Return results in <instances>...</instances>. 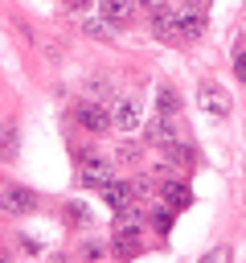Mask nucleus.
Returning <instances> with one entry per match:
<instances>
[{"label":"nucleus","mask_w":246,"mask_h":263,"mask_svg":"<svg viewBox=\"0 0 246 263\" xmlns=\"http://www.w3.org/2000/svg\"><path fill=\"white\" fill-rule=\"evenodd\" d=\"M74 119H78L86 132H107V127L115 123V119H111V111H107L98 99H82V103L74 107Z\"/></svg>","instance_id":"f257e3e1"},{"label":"nucleus","mask_w":246,"mask_h":263,"mask_svg":"<svg viewBox=\"0 0 246 263\" xmlns=\"http://www.w3.org/2000/svg\"><path fill=\"white\" fill-rule=\"evenodd\" d=\"M111 119H115V127H119V132H139V123H144L139 99H131V95H119V99H115V111H111Z\"/></svg>","instance_id":"f03ea898"},{"label":"nucleus","mask_w":246,"mask_h":263,"mask_svg":"<svg viewBox=\"0 0 246 263\" xmlns=\"http://www.w3.org/2000/svg\"><path fill=\"white\" fill-rule=\"evenodd\" d=\"M0 210L4 214H33L37 210V197L20 185H0Z\"/></svg>","instance_id":"7ed1b4c3"},{"label":"nucleus","mask_w":246,"mask_h":263,"mask_svg":"<svg viewBox=\"0 0 246 263\" xmlns=\"http://www.w3.org/2000/svg\"><path fill=\"white\" fill-rule=\"evenodd\" d=\"M98 197H102L111 210H127V205H135V185H123V181H107V185L98 189Z\"/></svg>","instance_id":"20e7f679"},{"label":"nucleus","mask_w":246,"mask_h":263,"mask_svg":"<svg viewBox=\"0 0 246 263\" xmlns=\"http://www.w3.org/2000/svg\"><path fill=\"white\" fill-rule=\"evenodd\" d=\"M107 181H111V164H107L102 156H86V160H82V185H98V189H102Z\"/></svg>","instance_id":"39448f33"},{"label":"nucleus","mask_w":246,"mask_h":263,"mask_svg":"<svg viewBox=\"0 0 246 263\" xmlns=\"http://www.w3.org/2000/svg\"><path fill=\"white\" fill-rule=\"evenodd\" d=\"M176 33L180 37H201L205 33V16H201V8H189V12H176Z\"/></svg>","instance_id":"423d86ee"},{"label":"nucleus","mask_w":246,"mask_h":263,"mask_svg":"<svg viewBox=\"0 0 246 263\" xmlns=\"http://www.w3.org/2000/svg\"><path fill=\"white\" fill-rule=\"evenodd\" d=\"M164 205H168V210H189V205H193V189L168 181V185H164Z\"/></svg>","instance_id":"0eeeda50"},{"label":"nucleus","mask_w":246,"mask_h":263,"mask_svg":"<svg viewBox=\"0 0 246 263\" xmlns=\"http://www.w3.org/2000/svg\"><path fill=\"white\" fill-rule=\"evenodd\" d=\"M201 103H205L213 115H230V103H225V90H221V86H201Z\"/></svg>","instance_id":"6e6552de"},{"label":"nucleus","mask_w":246,"mask_h":263,"mask_svg":"<svg viewBox=\"0 0 246 263\" xmlns=\"http://www.w3.org/2000/svg\"><path fill=\"white\" fill-rule=\"evenodd\" d=\"M98 8H102L107 21H127L131 8H135V0H98Z\"/></svg>","instance_id":"1a4fd4ad"},{"label":"nucleus","mask_w":246,"mask_h":263,"mask_svg":"<svg viewBox=\"0 0 246 263\" xmlns=\"http://www.w3.org/2000/svg\"><path fill=\"white\" fill-rule=\"evenodd\" d=\"M148 140H152V144H172V140H176V127L168 123V115H164V119H156V123L148 127Z\"/></svg>","instance_id":"9d476101"},{"label":"nucleus","mask_w":246,"mask_h":263,"mask_svg":"<svg viewBox=\"0 0 246 263\" xmlns=\"http://www.w3.org/2000/svg\"><path fill=\"white\" fill-rule=\"evenodd\" d=\"M160 111H164V115H176V111H180V99H176V90H172V86H164V90H160Z\"/></svg>","instance_id":"9b49d317"},{"label":"nucleus","mask_w":246,"mask_h":263,"mask_svg":"<svg viewBox=\"0 0 246 263\" xmlns=\"http://www.w3.org/2000/svg\"><path fill=\"white\" fill-rule=\"evenodd\" d=\"M82 33H90V37H98V41H102V37H111V21H107V16H102V21H86V25H82Z\"/></svg>","instance_id":"f8f14e48"},{"label":"nucleus","mask_w":246,"mask_h":263,"mask_svg":"<svg viewBox=\"0 0 246 263\" xmlns=\"http://www.w3.org/2000/svg\"><path fill=\"white\" fill-rule=\"evenodd\" d=\"M164 152H168L172 160H180V164H189V160H193V148H184L180 140H172V144H164Z\"/></svg>","instance_id":"ddd939ff"},{"label":"nucleus","mask_w":246,"mask_h":263,"mask_svg":"<svg viewBox=\"0 0 246 263\" xmlns=\"http://www.w3.org/2000/svg\"><path fill=\"white\" fill-rule=\"evenodd\" d=\"M152 226H156V230H168V226H172V214H168V205H164V210H156Z\"/></svg>","instance_id":"4468645a"},{"label":"nucleus","mask_w":246,"mask_h":263,"mask_svg":"<svg viewBox=\"0 0 246 263\" xmlns=\"http://www.w3.org/2000/svg\"><path fill=\"white\" fill-rule=\"evenodd\" d=\"M225 259H230V247H213V251H209L201 263H225Z\"/></svg>","instance_id":"2eb2a0df"},{"label":"nucleus","mask_w":246,"mask_h":263,"mask_svg":"<svg viewBox=\"0 0 246 263\" xmlns=\"http://www.w3.org/2000/svg\"><path fill=\"white\" fill-rule=\"evenodd\" d=\"M16 140H12V127H0V152H12Z\"/></svg>","instance_id":"dca6fc26"},{"label":"nucleus","mask_w":246,"mask_h":263,"mask_svg":"<svg viewBox=\"0 0 246 263\" xmlns=\"http://www.w3.org/2000/svg\"><path fill=\"white\" fill-rule=\"evenodd\" d=\"M135 4H139V8H148V12H160V8H164V4H172V0H135Z\"/></svg>","instance_id":"f3484780"},{"label":"nucleus","mask_w":246,"mask_h":263,"mask_svg":"<svg viewBox=\"0 0 246 263\" xmlns=\"http://www.w3.org/2000/svg\"><path fill=\"white\" fill-rule=\"evenodd\" d=\"M234 70H238V78H242V82H246V49H242V53H238V58H234Z\"/></svg>","instance_id":"a211bd4d"},{"label":"nucleus","mask_w":246,"mask_h":263,"mask_svg":"<svg viewBox=\"0 0 246 263\" xmlns=\"http://www.w3.org/2000/svg\"><path fill=\"white\" fill-rule=\"evenodd\" d=\"M180 4H184V8H201L205 0H180Z\"/></svg>","instance_id":"6ab92c4d"},{"label":"nucleus","mask_w":246,"mask_h":263,"mask_svg":"<svg viewBox=\"0 0 246 263\" xmlns=\"http://www.w3.org/2000/svg\"><path fill=\"white\" fill-rule=\"evenodd\" d=\"M66 4H70V8H86L90 0H66Z\"/></svg>","instance_id":"aec40b11"},{"label":"nucleus","mask_w":246,"mask_h":263,"mask_svg":"<svg viewBox=\"0 0 246 263\" xmlns=\"http://www.w3.org/2000/svg\"><path fill=\"white\" fill-rule=\"evenodd\" d=\"M0 263H8V259H4V251H0Z\"/></svg>","instance_id":"412c9836"}]
</instances>
